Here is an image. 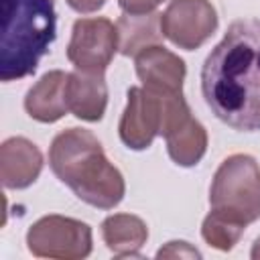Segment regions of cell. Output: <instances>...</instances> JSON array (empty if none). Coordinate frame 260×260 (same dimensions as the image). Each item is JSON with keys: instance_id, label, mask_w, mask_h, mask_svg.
Here are the masks:
<instances>
[{"instance_id": "7", "label": "cell", "mask_w": 260, "mask_h": 260, "mask_svg": "<svg viewBox=\"0 0 260 260\" xmlns=\"http://www.w3.org/2000/svg\"><path fill=\"white\" fill-rule=\"evenodd\" d=\"M116 51L118 30L112 20L104 16H93L73 22L71 39L67 45V59L75 65V69L104 75Z\"/></svg>"}, {"instance_id": "2", "label": "cell", "mask_w": 260, "mask_h": 260, "mask_svg": "<svg viewBox=\"0 0 260 260\" xmlns=\"http://www.w3.org/2000/svg\"><path fill=\"white\" fill-rule=\"evenodd\" d=\"M49 167L83 203L114 209L126 193L122 173L108 160L100 140L85 128L59 132L49 148Z\"/></svg>"}, {"instance_id": "4", "label": "cell", "mask_w": 260, "mask_h": 260, "mask_svg": "<svg viewBox=\"0 0 260 260\" xmlns=\"http://www.w3.org/2000/svg\"><path fill=\"white\" fill-rule=\"evenodd\" d=\"M189 118L191 108L183 93L154 91L144 85L130 87L118 126L120 140L132 150H144L156 136H167Z\"/></svg>"}, {"instance_id": "12", "label": "cell", "mask_w": 260, "mask_h": 260, "mask_svg": "<svg viewBox=\"0 0 260 260\" xmlns=\"http://www.w3.org/2000/svg\"><path fill=\"white\" fill-rule=\"evenodd\" d=\"M69 112L83 122H100L108 106V85L102 73H85L75 69L67 75Z\"/></svg>"}, {"instance_id": "13", "label": "cell", "mask_w": 260, "mask_h": 260, "mask_svg": "<svg viewBox=\"0 0 260 260\" xmlns=\"http://www.w3.org/2000/svg\"><path fill=\"white\" fill-rule=\"evenodd\" d=\"M118 51L124 57H136L140 51L160 45L162 28H160V14L146 12V14H128L124 12L118 22Z\"/></svg>"}, {"instance_id": "9", "label": "cell", "mask_w": 260, "mask_h": 260, "mask_svg": "<svg viewBox=\"0 0 260 260\" xmlns=\"http://www.w3.org/2000/svg\"><path fill=\"white\" fill-rule=\"evenodd\" d=\"M136 75L144 87L167 93H183L187 75L185 61L162 45L148 47L134 57Z\"/></svg>"}, {"instance_id": "10", "label": "cell", "mask_w": 260, "mask_h": 260, "mask_svg": "<svg viewBox=\"0 0 260 260\" xmlns=\"http://www.w3.org/2000/svg\"><path fill=\"white\" fill-rule=\"evenodd\" d=\"M43 171V154L35 142L12 136L0 146V179L6 189L30 187Z\"/></svg>"}, {"instance_id": "15", "label": "cell", "mask_w": 260, "mask_h": 260, "mask_svg": "<svg viewBox=\"0 0 260 260\" xmlns=\"http://www.w3.org/2000/svg\"><path fill=\"white\" fill-rule=\"evenodd\" d=\"M165 140L171 160L179 167H195L207 150V132L203 124L193 116L171 130Z\"/></svg>"}, {"instance_id": "1", "label": "cell", "mask_w": 260, "mask_h": 260, "mask_svg": "<svg viewBox=\"0 0 260 260\" xmlns=\"http://www.w3.org/2000/svg\"><path fill=\"white\" fill-rule=\"evenodd\" d=\"M201 93L223 124L260 130V18L236 20L201 67Z\"/></svg>"}, {"instance_id": "18", "label": "cell", "mask_w": 260, "mask_h": 260, "mask_svg": "<svg viewBox=\"0 0 260 260\" xmlns=\"http://www.w3.org/2000/svg\"><path fill=\"white\" fill-rule=\"evenodd\" d=\"M165 0H118L120 8L128 14H146L154 12L156 6H160Z\"/></svg>"}, {"instance_id": "14", "label": "cell", "mask_w": 260, "mask_h": 260, "mask_svg": "<svg viewBox=\"0 0 260 260\" xmlns=\"http://www.w3.org/2000/svg\"><path fill=\"white\" fill-rule=\"evenodd\" d=\"M102 238L116 256H136L148 240L146 223L132 213H114L102 221Z\"/></svg>"}, {"instance_id": "11", "label": "cell", "mask_w": 260, "mask_h": 260, "mask_svg": "<svg viewBox=\"0 0 260 260\" xmlns=\"http://www.w3.org/2000/svg\"><path fill=\"white\" fill-rule=\"evenodd\" d=\"M67 75L61 69L45 73L28 91L24 98V110L26 114L41 122V124H53L61 120L67 112Z\"/></svg>"}, {"instance_id": "17", "label": "cell", "mask_w": 260, "mask_h": 260, "mask_svg": "<svg viewBox=\"0 0 260 260\" xmlns=\"http://www.w3.org/2000/svg\"><path fill=\"white\" fill-rule=\"evenodd\" d=\"M156 256L158 258H201L199 250H195L189 242H181V240L169 242L156 252Z\"/></svg>"}, {"instance_id": "5", "label": "cell", "mask_w": 260, "mask_h": 260, "mask_svg": "<svg viewBox=\"0 0 260 260\" xmlns=\"http://www.w3.org/2000/svg\"><path fill=\"white\" fill-rule=\"evenodd\" d=\"M209 205L246 225L260 219V167L250 154H232L217 167Z\"/></svg>"}, {"instance_id": "6", "label": "cell", "mask_w": 260, "mask_h": 260, "mask_svg": "<svg viewBox=\"0 0 260 260\" xmlns=\"http://www.w3.org/2000/svg\"><path fill=\"white\" fill-rule=\"evenodd\" d=\"M91 228L65 215H45L26 232V248L39 258L79 260L91 254Z\"/></svg>"}, {"instance_id": "3", "label": "cell", "mask_w": 260, "mask_h": 260, "mask_svg": "<svg viewBox=\"0 0 260 260\" xmlns=\"http://www.w3.org/2000/svg\"><path fill=\"white\" fill-rule=\"evenodd\" d=\"M55 37V0H0V79L32 75Z\"/></svg>"}, {"instance_id": "8", "label": "cell", "mask_w": 260, "mask_h": 260, "mask_svg": "<svg viewBox=\"0 0 260 260\" xmlns=\"http://www.w3.org/2000/svg\"><path fill=\"white\" fill-rule=\"evenodd\" d=\"M217 12L209 0H171L160 14L162 35L179 49H199L217 30Z\"/></svg>"}, {"instance_id": "19", "label": "cell", "mask_w": 260, "mask_h": 260, "mask_svg": "<svg viewBox=\"0 0 260 260\" xmlns=\"http://www.w3.org/2000/svg\"><path fill=\"white\" fill-rule=\"evenodd\" d=\"M75 12H81V14H89V12H98L106 0H65Z\"/></svg>"}, {"instance_id": "16", "label": "cell", "mask_w": 260, "mask_h": 260, "mask_svg": "<svg viewBox=\"0 0 260 260\" xmlns=\"http://www.w3.org/2000/svg\"><path fill=\"white\" fill-rule=\"evenodd\" d=\"M244 230H246L244 221H240L223 211H217V209H211L201 223L203 240L219 252H230L240 242Z\"/></svg>"}, {"instance_id": "20", "label": "cell", "mask_w": 260, "mask_h": 260, "mask_svg": "<svg viewBox=\"0 0 260 260\" xmlns=\"http://www.w3.org/2000/svg\"><path fill=\"white\" fill-rule=\"evenodd\" d=\"M250 256H252L254 260H260V238H256V242H254V246H252Z\"/></svg>"}]
</instances>
